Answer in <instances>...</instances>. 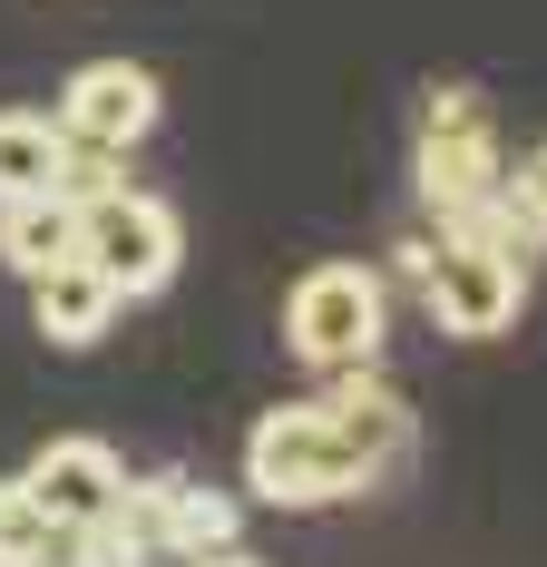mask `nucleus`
Listing matches in <instances>:
<instances>
[{
	"mask_svg": "<svg viewBox=\"0 0 547 567\" xmlns=\"http://www.w3.org/2000/svg\"><path fill=\"white\" fill-rule=\"evenodd\" d=\"M79 255V206L69 196H10L0 206V265L10 275H50V265H69Z\"/></svg>",
	"mask_w": 547,
	"mask_h": 567,
	"instance_id": "9d476101",
	"label": "nucleus"
},
{
	"mask_svg": "<svg viewBox=\"0 0 547 567\" xmlns=\"http://www.w3.org/2000/svg\"><path fill=\"white\" fill-rule=\"evenodd\" d=\"M372 480H382V460L323 411V392L283 401V411H265V421L245 431V489H255L265 509H342V499H362Z\"/></svg>",
	"mask_w": 547,
	"mask_h": 567,
	"instance_id": "f257e3e1",
	"label": "nucleus"
},
{
	"mask_svg": "<svg viewBox=\"0 0 547 567\" xmlns=\"http://www.w3.org/2000/svg\"><path fill=\"white\" fill-rule=\"evenodd\" d=\"M20 480H30V499H40L59 528H79V518H99L117 489H127V460H117L109 441H50Z\"/></svg>",
	"mask_w": 547,
	"mask_h": 567,
	"instance_id": "0eeeda50",
	"label": "nucleus"
},
{
	"mask_svg": "<svg viewBox=\"0 0 547 567\" xmlns=\"http://www.w3.org/2000/svg\"><path fill=\"white\" fill-rule=\"evenodd\" d=\"M382 333H391V293L372 265H313V275H293L283 293V342H293V362H313V372H352V362H382Z\"/></svg>",
	"mask_w": 547,
	"mask_h": 567,
	"instance_id": "7ed1b4c3",
	"label": "nucleus"
},
{
	"mask_svg": "<svg viewBox=\"0 0 547 567\" xmlns=\"http://www.w3.org/2000/svg\"><path fill=\"white\" fill-rule=\"evenodd\" d=\"M50 567H69V558H50Z\"/></svg>",
	"mask_w": 547,
	"mask_h": 567,
	"instance_id": "dca6fc26",
	"label": "nucleus"
},
{
	"mask_svg": "<svg viewBox=\"0 0 547 567\" xmlns=\"http://www.w3.org/2000/svg\"><path fill=\"white\" fill-rule=\"evenodd\" d=\"M401 275L421 284V303L450 342H498L528 313V265L518 255H479V245L440 235V245H401Z\"/></svg>",
	"mask_w": 547,
	"mask_h": 567,
	"instance_id": "20e7f679",
	"label": "nucleus"
},
{
	"mask_svg": "<svg viewBox=\"0 0 547 567\" xmlns=\"http://www.w3.org/2000/svg\"><path fill=\"white\" fill-rule=\"evenodd\" d=\"M59 127L79 137V147H147V127H157V79L137 69V59H89V69H69V89H59Z\"/></svg>",
	"mask_w": 547,
	"mask_h": 567,
	"instance_id": "423d86ee",
	"label": "nucleus"
},
{
	"mask_svg": "<svg viewBox=\"0 0 547 567\" xmlns=\"http://www.w3.org/2000/svg\"><path fill=\"white\" fill-rule=\"evenodd\" d=\"M137 567H186V558H137Z\"/></svg>",
	"mask_w": 547,
	"mask_h": 567,
	"instance_id": "2eb2a0df",
	"label": "nucleus"
},
{
	"mask_svg": "<svg viewBox=\"0 0 547 567\" xmlns=\"http://www.w3.org/2000/svg\"><path fill=\"white\" fill-rule=\"evenodd\" d=\"M498 186H508V147H498L489 99H479V89H431L421 147H411V196H421V216L450 226V216H469Z\"/></svg>",
	"mask_w": 547,
	"mask_h": 567,
	"instance_id": "f03ea898",
	"label": "nucleus"
},
{
	"mask_svg": "<svg viewBox=\"0 0 547 567\" xmlns=\"http://www.w3.org/2000/svg\"><path fill=\"white\" fill-rule=\"evenodd\" d=\"M79 255L137 303V293H166V284H176L186 235H176V206H166V196H147V186H109V196L79 206Z\"/></svg>",
	"mask_w": 547,
	"mask_h": 567,
	"instance_id": "39448f33",
	"label": "nucleus"
},
{
	"mask_svg": "<svg viewBox=\"0 0 547 567\" xmlns=\"http://www.w3.org/2000/svg\"><path fill=\"white\" fill-rule=\"evenodd\" d=\"M69 176V127L59 109H0V206L10 196H50Z\"/></svg>",
	"mask_w": 547,
	"mask_h": 567,
	"instance_id": "1a4fd4ad",
	"label": "nucleus"
},
{
	"mask_svg": "<svg viewBox=\"0 0 547 567\" xmlns=\"http://www.w3.org/2000/svg\"><path fill=\"white\" fill-rule=\"evenodd\" d=\"M508 206H518V216H528V235L547 245V137L518 157V167H508Z\"/></svg>",
	"mask_w": 547,
	"mask_h": 567,
	"instance_id": "ddd939ff",
	"label": "nucleus"
},
{
	"mask_svg": "<svg viewBox=\"0 0 547 567\" xmlns=\"http://www.w3.org/2000/svg\"><path fill=\"white\" fill-rule=\"evenodd\" d=\"M186 567H265V558H255V548L235 538V548H206V558H186Z\"/></svg>",
	"mask_w": 547,
	"mask_h": 567,
	"instance_id": "4468645a",
	"label": "nucleus"
},
{
	"mask_svg": "<svg viewBox=\"0 0 547 567\" xmlns=\"http://www.w3.org/2000/svg\"><path fill=\"white\" fill-rule=\"evenodd\" d=\"M59 538H69V528L30 499V480H0V567H50Z\"/></svg>",
	"mask_w": 547,
	"mask_h": 567,
	"instance_id": "f8f14e48",
	"label": "nucleus"
},
{
	"mask_svg": "<svg viewBox=\"0 0 547 567\" xmlns=\"http://www.w3.org/2000/svg\"><path fill=\"white\" fill-rule=\"evenodd\" d=\"M245 538V509L206 489V480H166V558H206V548H235Z\"/></svg>",
	"mask_w": 547,
	"mask_h": 567,
	"instance_id": "9b49d317",
	"label": "nucleus"
},
{
	"mask_svg": "<svg viewBox=\"0 0 547 567\" xmlns=\"http://www.w3.org/2000/svg\"><path fill=\"white\" fill-rule=\"evenodd\" d=\"M117 293L89 255H69V265H50V275H30V323H40V342H59V352H89V342L117 323Z\"/></svg>",
	"mask_w": 547,
	"mask_h": 567,
	"instance_id": "6e6552de",
	"label": "nucleus"
}]
</instances>
